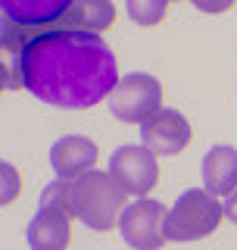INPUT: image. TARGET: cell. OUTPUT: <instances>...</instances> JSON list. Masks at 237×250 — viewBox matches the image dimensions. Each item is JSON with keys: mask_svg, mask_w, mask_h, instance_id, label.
<instances>
[{"mask_svg": "<svg viewBox=\"0 0 237 250\" xmlns=\"http://www.w3.org/2000/svg\"><path fill=\"white\" fill-rule=\"evenodd\" d=\"M109 172L116 175V182L125 191L138 194V197L150 194L156 188V182H159L156 153L150 147H140V144H122L118 150H113V156H109Z\"/></svg>", "mask_w": 237, "mask_h": 250, "instance_id": "52a82bcc", "label": "cell"}, {"mask_svg": "<svg viewBox=\"0 0 237 250\" xmlns=\"http://www.w3.org/2000/svg\"><path fill=\"white\" fill-rule=\"evenodd\" d=\"M165 216L169 209L162 207L159 200H134L122 209L118 216V231H122V241L134 250H162L165 238Z\"/></svg>", "mask_w": 237, "mask_h": 250, "instance_id": "8992f818", "label": "cell"}, {"mask_svg": "<svg viewBox=\"0 0 237 250\" xmlns=\"http://www.w3.org/2000/svg\"><path fill=\"white\" fill-rule=\"evenodd\" d=\"M109 109L122 122L144 125L150 116H156L162 109V84L147 72L122 75L116 91L109 94Z\"/></svg>", "mask_w": 237, "mask_h": 250, "instance_id": "5b68a950", "label": "cell"}, {"mask_svg": "<svg viewBox=\"0 0 237 250\" xmlns=\"http://www.w3.org/2000/svg\"><path fill=\"white\" fill-rule=\"evenodd\" d=\"M3 84L59 109H91L116 91L118 62L94 31H44L6 60Z\"/></svg>", "mask_w": 237, "mask_h": 250, "instance_id": "6da1fadb", "label": "cell"}, {"mask_svg": "<svg viewBox=\"0 0 237 250\" xmlns=\"http://www.w3.org/2000/svg\"><path fill=\"white\" fill-rule=\"evenodd\" d=\"M222 216H225V207L216 200V194L203 191V188H191L172 203L169 216H165V238L178 241V244L209 238L218 229Z\"/></svg>", "mask_w": 237, "mask_h": 250, "instance_id": "3957f363", "label": "cell"}, {"mask_svg": "<svg viewBox=\"0 0 237 250\" xmlns=\"http://www.w3.org/2000/svg\"><path fill=\"white\" fill-rule=\"evenodd\" d=\"M113 25H116L113 0H75L57 22H50V25H44L41 31H35L31 41H35L38 35H44V31H94V35H103V31H109Z\"/></svg>", "mask_w": 237, "mask_h": 250, "instance_id": "9c48e42d", "label": "cell"}, {"mask_svg": "<svg viewBox=\"0 0 237 250\" xmlns=\"http://www.w3.org/2000/svg\"><path fill=\"white\" fill-rule=\"evenodd\" d=\"M203 185L216 197H228L237 188V150L228 144H216L203 156Z\"/></svg>", "mask_w": 237, "mask_h": 250, "instance_id": "7c38bea8", "label": "cell"}, {"mask_svg": "<svg viewBox=\"0 0 237 250\" xmlns=\"http://www.w3.org/2000/svg\"><path fill=\"white\" fill-rule=\"evenodd\" d=\"M222 207H225V216L231 219V222H237V188H234L231 194H228V200L222 203Z\"/></svg>", "mask_w": 237, "mask_h": 250, "instance_id": "2e32d148", "label": "cell"}, {"mask_svg": "<svg viewBox=\"0 0 237 250\" xmlns=\"http://www.w3.org/2000/svg\"><path fill=\"white\" fill-rule=\"evenodd\" d=\"M125 188L116 182L113 172H81L69 178V200H72V216L91 231H109L118 225L125 203Z\"/></svg>", "mask_w": 237, "mask_h": 250, "instance_id": "7a4b0ae2", "label": "cell"}, {"mask_svg": "<svg viewBox=\"0 0 237 250\" xmlns=\"http://www.w3.org/2000/svg\"><path fill=\"white\" fill-rule=\"evenodd\" d=\"M75 0H0L3 10V50L6 60L19 57L35 31L57 22Z\"/></svg>", "mask_w": 237, "mask_h": 250, "instance_id": "277c9868", "label": "cell"}, {"mask_svg": "<svg viewBox=\"0 0 237 250\" xmlns=\"http://www.w3.org/2000/svg\"><path fill=\"white\" fill-rule=\"evenodd\" d=\"M28 247L31 250H69L72 244V213L59 207H41L28 222Z\"/></svg>", "mask_w": 237, "mask_h": 250, "instance_id": "30bf717a", "label": "cell"}, {"mask_svg": "<svg viewBox=\"0 0 237 250\" xmlns=\"http://www.w3.org/2000/svg\"><path fill=\"white\" fill-rule=\"evenodd\" d=\"M187 3H194L200 13H209V16H218L225 10H231L237 0H187Z\"/></svg>", "mask_w": 237, "mask_h": 250, "instance_id": "9a60e30c", "label": "cell"}, {"mask_svg": "<svg viewBox=\"0 0 237 250\" xmlns=\"http://www.w3.org/2000/svg\"><path fill=\"white\" fill-rule=\"evenodd\" d=\"M19 191H22L19 172H16L13 163H3V166H0V200H3V203H13L16 197H19Z\"/></svg>", "mask_w": 237, "mask_h": 250, "instance_id": "5bb4252c", "label": "cell"}, {"mask_svg": "<svg viewBox=\"0 0 237 250\" xmlns=\"http://www.w3.org/2000/svg\"><path fill=\"white\" fill-rule=\"evenodd\" d=\"M125 10H128V19L140 28H153L159 25L169 13V0H125Z\"/></svg>", "mask_w": 237, "mask_h": 250, "instance_id": "4fadbf2b", "label": "cell"}, {"mask_svg": "<svg viewBox=\"0 0 237 250\" xmlns=\"http://www.w3.org/2000/svg\"><path fill=\"white\" fill-rule=\"evenodd\" d=\"M97 163V144L84 135H66L50 147V166L57 178H75Z\"/></svg>", "mask_w": 237, "mask_h": 250, "instance_id": "8fae6325", "label": "cell"}, {"mask_svg": "<svg viewBox=\"0 0 237 250\" xmlns=\"http://www.w3.org/2000/svg\"><path fill=\"white\" fill-rule=\"evenodd\" d=\"M140 138H144V147H150L156 156H175L191 144V122L184 113L162 106L140 125Z\"/></svg>", "mask_w": 237, "mask_h": 250, "instance_id": "ba28073f", "label": "cell"}]
</instances>
